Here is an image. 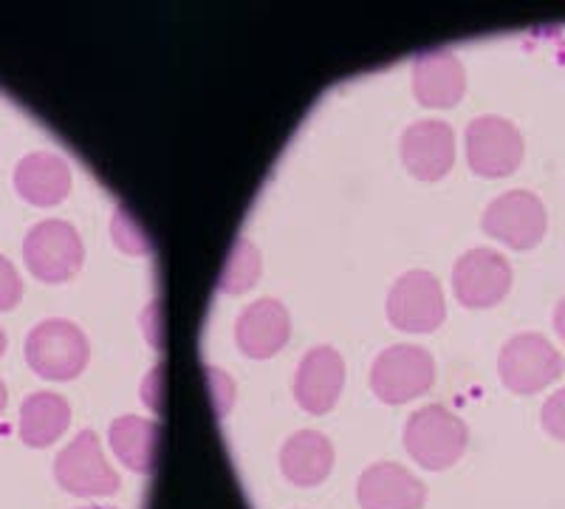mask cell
<instances>
[{"label":"cell","mask_w":565,"mask_h":509,"mask_svg":"<svg viewBox=\"0 0 565 509\" xmlns=\"http://www.w3.org/2000/svg\"><path fill=\"white\" fill-rule=\"evenodd\" d=\"M291 317L286 306L275 297H260L241 311L235 322V340L238 349L249 360H269L289 342Z\"/></svg>","instance_id":"cell-14"},{"label":"cell","mask_w":565,"mask_h":509,"mask_svg":"<svg viewBox=\"0 0 565 509\" xmlns=\"http://www.w3.org/2000/svg\"><path fill=\"white\" fill-rule=\"evenodd\" d=\"M387 320L405 335H430L447 317V304L438 277L424 269H411L387 291Z\"/></svg>","instance_id":"cell-4"},{"label":"cell","mask_w":565,"mask_h":509,"mask_svg":"<svg viewBox=\"0 0 565 509\" xmlns=\"http://www.w3.org/2000/svg\"><path fill=\"white\" fill-rule=\"evenodd\" d=\"M71 425V405L52 391H38L20 405L18 433L23 445L49 447L54 445Z\"/></svg>","instance_id":"cell-18"},{"label":"cell","mask_w":565,"mask_h":509,"mask_svg":"<svg viewBox=\"0 0 565 509\" xmlns=\"http://www.w3.org/2000/svg\"><path fill=\"white\" fill-rule=\"evenodd\" d=\"M402 161L418 181H441L456 165V134L441 119H422L402 134Z\"/></svg>","instance_id":"cell-11"},{"label":"cell","mask_w":565,"mask_h":509,"mask_svg":"<svg viewBox=\"0 0 565 509\" xmlns=\"http://www.w3.org/2000/svg\"><path fill=\"white\" fill-rule=\"evenodd\" d=\"M356 501L362 509H422L427 484L396 462H376L356 481Z\"/></svg>","instance_id":"cell-13"},{"label":"cell","mask_w":565,"mask_h":509,"mask_svg":"<svg viewBox=\"0 0 565 509\" xmlns=\"http://www.w3.org/2000/svg\"><path fill=\"white\" fill-rule=\"evenodd\" d=\"M280 470L297 487H317L334 470V445L320 431H297L280 447Z\"/></svg>","instance_id":"cell-17"},{"label":"cell","mask_w":565,"mask_h":509,"mask_svg":"<svg viewBox=\"0 0 565 509\" xmlns=\"http://www.w3.org/2000/svg\"><path fill=\"white\" fill-rule=\"evenodd\" d=\"M7 400H9V391L7 385H3V380H0V413H3V407H7Z\"/></svg>","instance_id":"cell-24"},{"label":"cell","mask_w":565,"mask_h":509,"mask_svg":"<svg viewBox=\"0 0 565 509\" xmlns=\"http://www.w3.org/2000/svg\"><path fill=\"white\" fill-rule=\"evenodd\" d=\"M345 385V360L331 346H317L302 357L295 374V400L302 411L322 416L340 400Z\"/></svg>","instance_id":"cell-12"},{"label":"cell","mask_w":565,"mask_h":509,"mask_svg":"<svg viewBox=\"0 0 565 509\" xmlns=\"http://www.w3.org/2000/svg\"><path fill=\"white\" fill-rule=\"evenodd\" d=\"M260 277V252L249 241H235V246L226 255V266L221 272V291L230 295H241V291L252 289Z\"/></svg>","instance_id":"cell-20"},{"label":"cell","mask_w":565,"mask_h":509,"mask_svg":"<svg viewBox=\"0 0 565 509\" xmlns=\"http://www.w3.org/2000/svg\"><path fill=\"white\" fill-rule=\"evenodd\" d=\"M483 233L512 250H532L546 235V206L529 190H509L483 210Z\"/></svg>","instance_id":"cell-10"},{"label":"cell","mask_w":565,"mask_h":509,"mask_svg":"<svg viewBox=\"0 0 565 509\" xmlns=\"http://www.w3.org/2000/svg\"><path fill=\"white\" fill-rule=\"evenodd\" d=\"M413 94L424 108H452L467 94V74L461 60L447 49L422 52L413 63Z\"/></svg>","instance_id":"cell-15"},{"label":"cell","mask_w":565,"mask_h":509,"mask_svg":"<svg viewBox=\"0 0 565 509\" xmlns=\"http://www.w3.org/2000/svg\"><path fill=\"white\" fill-rule=\"evenodd\" d=\"M54 478L65 492L79 498H103L119 490V476L108 465L99 436L94 431H83L74 442L63 447L54 458Z\"/></svg>","instance_id":"cell-6"},{"label":"cell","mask_w":565,"mask_h":509,"mask_svg":"<svg viewBox=\"0 0 565 509\" xmlns=\"http://www.w3.org/2000/svg\"><path fill=\"white\" fill-rule=\"evenodd\" d=\"M512 266L501 252L478 246L463 252L452 266V291L467 309H492L509 295Z\"/></svg>","instance_id":"cell-9"},{"label":"cell","mask_w":565,"mask_h":509,"mask_svg":"<svg viewBox=\"0 0 565 509\" xmlns=\"http://www.w3.org/2000/svg\"><path fill=\"white\" fill-rule=\"evenodd\" d=\"M7 346H9V340H7V331L0 329V357L7 354Z\"/></svg>","instance_id":"cell-25"},{"label":"cell","mask_w":565,"mask_h":509,"mask_svg":"<svg viewBox=\"0 0 565 509\" xmlns=\"http://www.w3.org/2000/svg\"><path fill=\"white\" fill-rule=\"evenodd\" d=\"M14 190L32 206H54L71 193L68 161L57 153H29L14 168Z\"/></svg>","instance_id":"cell-16"},{"label":"cell","mask_w":565,"mask_h":509,"mask_svg":"<svg viewBox=\"0 0 565 509\" xmlns=\"http://www.w3.org/2000/svg\"><path fill=\"white\" fill-rule=\"evenodd\" d=\"M554 329L565 340V297L557 304V309H554Z\"/></svg>","instance_id":"cell-23"},{"label":"cell","mask_w":565,"mask_h":509,"mask_svg":"<svg viewBox=\"0 0 565 509\" xmlns=\"http://www.w3.org/2000/svg\"><path fill=\"white\" fill-rule=\"evenodd\" d=\"M90 360L88 337L63 317L38 322L26 337V362L34 374L52 382L74 380Z\"/></svg>","instance_id":"cell-2"},{"label":"cell","mask_w":565,"mask_h":509,"mask_svg":"<svg viewBox=\"0 0 565 509\" xmlns=\"http://www.w3.org/2000/svg\"><path fill=\"white\" fill-rule=\"evenodd\" d=\"M433 380H436V362L430 351H424L422 346H407V342L382 351L371 368V391L385 405L416 400L430 391Z\"/></svg>","instance_id":"cell-5"},{"label":"cell","mask_w":565,"mask_h":509,"mask_svg":"<svg viewBox=\"0 0 565 509\" xmlns=\"http://www.w3.org/2000/svg\"><path fill=\"white\" fill-rule=\"evenodd\" d=\"M23 297V280L7 255H0V311H9Z\"/></svg>","instance_id":"cell-21"},{"label":"cell","mask_w":565,"mask_h":509,"mask_svg":"<svg viewBox=\"0 0 565 509\" xmlns=\"http://www.w3.org/2000/svg\"><path fill=\"white\" fill-rule=\"evenodd\" d=\"M540 422H543V431L548 436L565 442V388H559L557 393H552L540 413Z\"/></svg>","instance_id":"cell-22"},{"label":"cell","mask_w":565,"mask_h":509,"mask_svg":"<svg viewBox=\"0 0 565 509\" xmlns=\"http://www.w3.org/2000/svg\"><path fill=\"white\" fill-rule=\"evenodd\" d=\"M467 425L444 405L418 407L405 425V450L424 470H450L467 450Z\"/></svg>","instance_id":"cell-1"},{"label":"cell","mask_w":565,"mask_h":509,"mask_svg":"<svg viewBox=\"0 0 565 509\" xmlns=\"http://www.w3.org/2000/svg\"><path fill=\"white\" fill-rule=\"evenodd\" d=\"M498 374L514 393H537L563 374V357L546 337L518 335L498 354Z\"/></svg>","instance_id":"cell-8"},{"label":"cell","mask_w":565,"mask_h":509,"mask_svg":"<svg viewBox=\"0 0 565 509\" xmlns=\"http://www.w3.org/2000/svg\"><path fill=\"white\" fill-rule=\"evenodd\" d=\"M523 136L509 119L478 117L467 128L469 170L481 179H503L521 168Z\"/></svg>","instance_id":"cell-7"},{"label":"cell","mask_w":565,"mask_h":509,"mask_svg":"<svg viewBox=\"0 0 565 509\" xmlns=\"http://www.w3.org/2000/svg\"><path fill=\"white\" fill-rule=\"evenodd\" d=\"M79 509H116V507H79Z\"/></svg>","instance_id":"cell-26"},{"label":"cell","mask_w":565,"mask_h":509,"mask_svg":"<svg viewBox=\"0 0 565 509\" xmlns=\"http://www.w3.org/2000/svg\"><path fill=\"white\" fill-rule=\"evenodd\" d=\"M23 261L43 284H65L77 275L85 261V246L74 224L45 219L23 238Z\"/></svg>","instance_id":"cell-3"},{"label":"cell","mask_w":565,"mask_h":509,"mask_svg":"<svg viewBox=\"0 0 565 509\" xmlns=\"http://www.w3.org/2000/svg\"><path fill=\"white\" fill-rule=\"evenodd\" d=\"M110 450L128 470L148 476L159 456V425L141 416H119L110 425Z\"/></svg>","instance_id":"cell-19"}]
</instances>
